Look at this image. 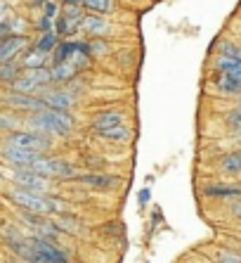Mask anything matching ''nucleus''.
Returning <instances> with one entry per match:
<instances>
[{"label":"nucleus","mask_w":241,"mask_h":263,"mask_svg":"<svg viewBox=\"0 0 241 263\" xmlns=\"http://www.w3.org/2000/svg\"><path fill=\"white\" fill-rule=\"evenodd\" d=\"M29 123L33 128L43 130L50 135H69L73 130V119L71 114L59 109H43L29 117Z\"/></svg>","instance_id":"nucleus-1"},{"label":"nucleus","mask_w":241,"mask_h":263,"mask_svg":"<svg viewBox=\"0 0 241 263\" xmlns=\"http://www.w3.org/2000/svg\"><path fill=\"white\" fill-rule=\"evenodd\" d=\"M14 204L19 209H24L29 214H38V216H45V214H52V211H62L64 204L57 202V199H50V197H41L38 192H29V190H14L10 195Z\"/></svg>","instance_id":"nucleus-2"},{"label":"nucleus","mask_w":241,"mask_h":263,"mask_svg":"<svg viewBox=\"0 0 241 263\" xmlns=\"http://www.w3.org/2000/svg\"><path fill=\"white\" fill-rule=\"evenodd\" d=\"M26 171H33L45 178H76V168L71 164H67L64 159H50L43 154L26 166Z\"/></svg>","instance_id":"nucleus-3"},{"label":"nucleus","mask_w":241,"mask_h":263,"mask_svg":"<svg viewBox=\"0 0 241 263\" xmlns=\"http://www.w3.org/2000/svg\"><path fill=\"white\" fill-rule=\"evenodd\" d=\"M7 147H19V149H29V152H48L50 147H52V140L45 138L43 133L24 130V133L7 135Z\"/></svg>","instance_id":"nucleus-4"},{"label":"nucleus","mask_w":241,"mask_h":263,"mask_svg":"<svg viewBox=\"0 0 241 263\" xmlns=\"http://www.w3.org/2000/svg\"><path fill=\"white\" fill-rule=\"evenodd\" d=\"M29 242L36 251V263H67V254L50 239L41 237V235H31Z\"/></svg>","instance_id":"nucleus-5"},{"label":"nucleus","mask_w":241,"mask_h":263,"mask_svg":"<svg viewBox=\"0 0 241 263\" xmlns=\"http://www.w3.org/2000/svg\"><path fill=\"white\" fill-rule=\"evenodd\" d=\"M81 26H83V14L78 12V7L76 5H67V12L54 22L57 36H73Z\"/></svg>","instance_id":"nucleus-6"},{"label":"nucleus","mask_w":241,"mask_h":263,"mask_svg":"<svg viewBox=\"0 0 241 263\" xmlns=\"http://www.w3.org/2000/svg\"><path fill=\"white\" fill-rule=\"evenodd\" d=\"M41 102L48 107V109H59V111H69L73 107V95L67 90H45L41 92Z\"/></svg>","instance_id":"nucleus-7"},{"label":"nucleus","mask_w":241,"mask_h":263,"mask_svg":"<svg viewBox=\"0 0 241 263\" xmlns=\"http://www.w3.org/2000/svg\"><path fill=\"white\" fill-rule=\"evenodd\" d=\"M14 180H17V183L22 185L24 190H29V192L48 190V187H50V178L38 176V173H33V171H26V168H17Z\"/></svg>","instance_id":"nucleus-8"},{"label":"nucleus","mask_w":241,"mask_h":263,"mask_svg":"<svg viewBox=\"0 0 241 263\" xmlns=\"http://www.w3.org/2000/svg\"><path fill=\"white\" fill-rule=\"evenodd\" d=\"M24 45H26L24 36H3L0 38V64L3 62H12L24 50Z\"/></svg>","instance_id":"nucleus-9"},{"label":"nucleus","mask_w":241,"mask_h":263,"mask_svg":"<svg viewBox=\"0 0 241 263\" xmlns=\"http://www.w3.org/2000/svg\"><path fill=\"white\" fill-rule=\"evenodd\" d=\"M3 157H5L7 161H12L17 168H26V166L36 159V157H41V154H38V152H29V149H19V147H7L5 145V149H3Z\"/></svg>","instance_id":"nucleus-10"},{"label":"nucleus","mask_w":241,"mask_h":263,"mask_svg":"<svg viewBox=\"0 0 241 263\" xmlns=\"http://www.w3.org/2000/svg\"><path fill=\"white\" fill-rule=\"evenodd\" d=\"M123 123V114L118 109H107V111H99L92 121V130H104V128H114V126H120Z\"/></svg>","instance_id":"nucleus-11"},{"label":"nucleus","mask_w":241,"mask_h":263,"mask_svg":"<svg viewBox=\"0 0 241 263\" xmlns=\"http://www.w3.org/2000/svg\"><path fill=\"white\" fill-rule=\"evenodd\" d=\"M204 195L213 199H241V187L239 185H206Z\"/></svg>","instance_id":"nucleus-12"},{"label":"nucleus","mask_w":241,"mask_h":263,"mask_svg":"<svg viewBox=\"0 0 241 263\" xmlns=\"http://www.w3.org/2000/svg\"><path fill=\"white\" fill-rule=\"evenodd\" d=\"M5 102L12 104V107H17V109H29V111L48 109V107L41 102V98H33V95H19V92H17V95H10Z\"/></svg>","instance_id":"nucleus-13"},{"label":"nucleus","mask_w":241,"mask_h":263,"mask_svg":"<svg viewBox=\"0 0 241 263\" xmlns=\"http://www.w3.org/2000/svg\"><path fill=\"white\" fill-rule=\"evenodd\" d=\"M215 71H217V73H225V76H229V79L241 81V60L217 55V60H215Z\"/></svg>","instance_id":"nucleus-14"},{"label":"nucleus","mask_w":241,"mask_h":263,"mask_svg":"<svg viewBox=\"0 0 241 263\" xmlns=\"http://www.w3.org/2000/svg\"><path fill=\"white\" fill-rule=\"evenodd\" d=\"M83 29L88 31V33H92L95 38H99V36H107L109 31H111V26H109V22L102 19L99 14H88V17H83Z\"/></svg>","instance_id":"nucleus-15"},{"label":"nucleus","mask_w":241,"mask_h":263,"mask_svg":"<svg viewBox=\"0 0 241 263\" xmlns=\"http://www.w3.org/2000/svg\"><path fill=\"white\" fill-rule=\"evenodd\" d=\"M81 180H83V185L92 187V190H99V192H109L116 183H118L116 178H111V176H102V173H90V176H83Z\"/></svg>","instance_id":"nucleus-16"},{"label":"nucleus","mask_w":241,"mask_h":263,"mask_svg":"<svg viewBox=\"0 0 241 263\" xmlns=\"http://www.w3.org/2000/svg\"><path fill=\"white\" fill-rule=\"evenodd\" d=\"M213 83H215V88L223 95H241V81L236 79H229V76H225V73H215V79H213Z\"/></svg>","instance_id":"nucleus-17"},{"label":"nucleus","mask_w":241,"mask_h":263,"mask_svg":"<svg viewBox=\"0 0 241 263\" xmlns=\"http://www.w3.org/2000/svg\"><path fill=\"white\" fill-rule=\"evenodd\" d=\"M220 171L227 176H241V152H229L225 154L223 159L217 161Z\"/></svg>","instance_id":"nucleus-18"},{"label":"nucleus","mask_w":241,"mask_h":263,"mask_svg":"<svg viewBox=\"0 0 241 263\" xmlns=\"http://www.w3.org/2000/svg\"><path fill=\"white\" fill-rule=\"evenodd\" d=\"M12 88H14V92H19V95H36L43 86L36 79H31L29 73H26V76H19V79L14 81Z\"/></svg>","instance_id":"nucleus-19"},{"label":"nucleus","mask_w":241,"mask_h":263,"mask_svg":"<svg viewBox=\"0 0 241 263\" xmlns=\"http://www.w3.org/2000/svg\"><path fill=\"white\" fill-rule=\"evenodd\" d=\"M76 73H78V71H76L69 62H62V64H54L52 71H50V76H52L54 83H69Z\"/></svg>","instance_id":"nucleus-20"},{"label":"nucleus","mask_w":241,"mask_h":263,"mask_svg":"<svg viewBox=\"0 0 241 263\" xmlns=\"http://www.w3.org/2000/svg\"><path fill=\"white\" fill-rule=\"evenodd\" d=\"M97 135L99 138H104V140H111V142H126L130 140V130L120 123V126H114V128H104V130H97Z\"/></svg>","instance_id":"nucleus-21"},{"label":"nucleus","mask_w":241,"mask_h":263,"mask_svg":"<svg viewBox=\"0 0 241 263\" xmlns=\"http://www.w3.org/2000/svg\"><path fill=\"white\" fill-rule=\"evenodd\" d=\"M81 5L85 10H90L92 14H104V12H111L114 10V3L111 0H81Z\"/></svg>","instance_id":"nucleus-22"},{"label":"nucleus","mask_w":241,"mask_h":263,"mask_svg":"<svg viewBox=\"0 0 241 263\" xmlns=\"http://www.w3.org/2000/svg\"><path fill=\"white\" fill-rule=\"evenodd\" d=\"M17 76H19V71L14 62H3L0 64V83H14Z\"/></svg>","instance_id":"nucleus-23"},{"label":"nucleus","mask_w":241,"mask_h":263,"mask_svg":"<svg viewBox=\"0 0 241 263\" xmlns=\"http://www.w3.org/2000/svg\"><path fill=\"white\" fill-rule=\"evenodd\" d=\"M22 64H24L26 69H41L43 64H45V52H43V50H31L29 55L24 57V62H22Z\"/></svg>","instance_id":"nucleus-24"},{"label":"nucleus","mask_w":241,"mask_h":263,"mask_svg":"<svg viewBox=\"0 0 241 263\" xmlns=\"http://www.w3.org/2000/svg\"><path fill=\"white\" fill-rule=\"evenodd\" d=\"M76 50V43H59L54 48V64H62V62H69L71 52Z\"/></svg>","instance_id":"nucleus-25"},{"label":"nucleus","mask_w":241,"mask_h":263,"mask_svg":"<svg viewBox=\"0 0 241 263\" xmlns=\"http://www.w3.org/2000/svg\"><path fill=\"white\" fill-rule=\"evenodd\" d=\"M225 123H227V128L232 130L234 135H241V109L227 111V117H225Z\"/></svg>","instance_id":"nucleus-26"},{"label":"nucleus","mask_w":241,"mask_h":263,"mask_svg":"<svg viewBox=\"0 0 241 263\" xmlns=\"http://www.w3.org/2000/svg\"><path fill=\"white\" fill-rule=\"evenodd\" d=\"M52 48H57V33L48 31V33H43L41 43H38V50H43V52H50Z\"/></svg>","instance_id":"nucleus-27"},{"label":"nucleus","mask_w":241,"mask_h":263,"mask_svg":"<svg viewBox=\"0 0 241 263\" xmlns=\"http://www.w3.org/2000/svg\"><path fill=\"white\" fill-rule=\"evenodd\" d=\"M215 261L217 263H241V254H234V251H227V249H220L215 254Z\"/></svg>","instance_id":"nucleus-28"},{"label":"nucleus","mask_w":241,"mask_h":263,"mask_svg":"<svg viewBox=\"0 0 241 263\" xmlns=\"http://www.w3.org/2000/svg\"><path fill=\"white\" fill-rule=\"evenodd\" d=\"M54 226L59 228V230H67V233H76V230H78V223L73 218H57Z\"/></svg>","instance_id":"nucleus-29"},{"label":"nucleus","mask_w":241,"mask_h":263,"mask_svg":"<svg viewBox=\"0 0 241 263\" xmlns=\"http://www.w3.org/2000/svg\"><path fill=\"white\" fill-rule=\"evenodd\" d=\"M38 26H41V31H45V33H48V31L52 29V19H50V17H43Z\"/></svg>","instance_id":"nucleus-30"},{"label":"nucleus","mask_w":241,"mask_h":263,"mask_svg":"<svg viewBox=\"0 0 241 263\" xmlns=\"http://www.w3.org/2000/svg\"><path fill=\"white\" fill-rule=\"evenodd\" d=\"M54 12H57V5H54V3H45V17L52 19Z\"/></svg>","instance_id":"nucleus-31"},{"label":"nucleus","mask_w":241,"mask_h":263,"mask_svg":"<svg viewBox=\"0 0 241 263\" xmlns=\"http://www.w3.org/2000/svg\"><path fill=\"white\" fill-rule=\"evenodd\" d=\"M232 216H234V218H241V202L232 204Z\"/></svg>","instance_id":"nucleus-32"},{"label":"nucleus","mask_w":241,"mask_h":263,"mask_svg":"<svg viewBox=\"0 0 241 263\" xmlns=\"http://www.w3.org/2000/svg\"><path fill=\"white\" fill-rule=\"evenodd\" d=\"M147 202H149V190H142V192H139V204L145 206Z\"/></svg>","instance_id":"nucleus-33"},{"label":"nucleus","mask_w":241,"mask_h":263,"mask_svg":"<svg viewBox=\"0 0 241 263\" xmlns=\"http://www.w3.org/2000/svg\"><path fill=\"white\" fill-rule=\"evenodd\" d=\"M3 14H5V5H3V3H0V17H3Z\"/></svg>","instance_id":"nucleus-34"},{"label":"nucleus","mask_w":241,"mask_h":263,"mask_svg":"<svg viewBox=\"0 0 241 263\" xmlns=\"http://www.w3.org/2000/svg\"><path fill=\"white\" fill-rule=\"evenodd\" d=\"M76 3H81V0H67V5H76Z\"/></svg>","instance_id":"nucleus-35"},{"label":"nucleus","mask_w":241,"mask_h":263,"mask_svg":"<svg viewBox=\"0 0 241 263\" xmlns=\"http://www.w3.org/2000/svg\"><path fill=\"white\" fill-rule=\"evenodd\" d=\"M239 109H241V98H239Z\"/></svg>","instance_id":"nucleus-36"},{"label":"nucleus","mask_w":241,"mask_h":263,"mask_svg":"<svg viewBox=\"0 0 241 263\" xmlns=\"http://www.w3.org/2000/svg\"><path fill=\"white\" fill-rule=\"evenodd\" d=\"M10 263H19V261H10Z\"/></svg>","instance_id":"nucleus-37"}]
</instances>
